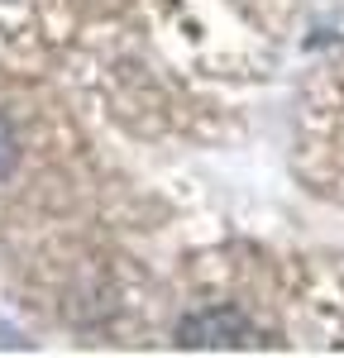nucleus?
<instances>
[{
    "instance_id": "nucleus-1",
    "label": "nucleus",
    "mask_w": 344,
    "mask_h": 358,
    "mask_svg": "<svg viewBox=\"0 0 344 358\" xmlns=\"http://www.w3.org/2000/svg\"><path fill=\"white\" fill-rule=\"evenodd\" d=\"M15 153H20V148H15V134H10V124L0 120V177L15 167Z\"/></svg>"
}]
</instances>
